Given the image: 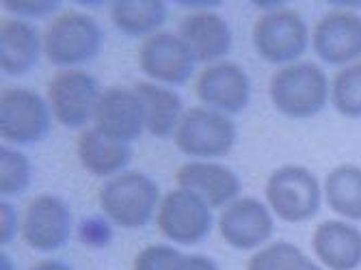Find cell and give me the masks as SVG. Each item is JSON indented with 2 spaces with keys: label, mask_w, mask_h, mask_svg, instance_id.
Returning a JSON list of instances; mask_svg holds the SVG:
<instances>
[{
  "label": "cell",
  "mask_w": 361,
  "mask_h": 270,
  "mask_svg": "<svg viewBox=\"0 0 361 270\" xmlns=\"http://www.w3.org/2000/svg\"><path fill=\"white\" fill-rule=\"evenodd\" d=\"M331 97L326 74L312 61L283 65L271 78L273 106L290 119H310L318 115Z\"/></svg>",
  "instance_id": "6da1fadb"
},
{
  "label": "cell",
  "mask_w": 361,
  "mask_h": 270,
  "mask_svg": "<svg viewBox=\"0 0 361 270\" xmlns=\"http://www.w3.org/2000/svg\"><path fill=\"white\" fill-rule=\"evenodd\" d=\"M100 208L102 214L123 227V229H141L145 227L160 206L158 184L139 171H123L109 178L100 186Z\"/></svg>",
  "instance_id": "7a4b0ae2"
},
{
  "label": "cell",
  "mask_w": 361,
  "mask_h": 270,
  "mask_svg": "<svg viewBox=\"0 0 361 270\" xmlns=\"http://www.w3.org/2000/svg\"><path fill=\"white\" fill-rule=\"evenodd\" d=\"M104 32L95 18L82 11H63L54 16L44 32V52L48 61L65 70L93 61L102 52Z\"/></svg>",
  "instance_id": "3957f363"
},
{
  "label": "cell",
  "mask_w": 361,
  "mask_h": 270,
  "mask_svg": "<svg viewBox=\"0 0 361 270\" xmlns=\"http://www.w3.org/2000/svg\"><path fill=\"white\" fill-rule=\"evenodd\" d=\"M238 139L236 123L229 115L208 106H192L180 119L173 143L195 160H216L234 149Z\"/></svg>",
  "instance_id": "277c9868"
},
{
  "label": "cell",
  "mask_w": 361,
  "mask_h": 270,
  "mask_svg": "<svg viewBox=\"0 0 361 270\" xmlns=\"http://www.w3.org/2000/svg\"><path fill=\"white\" fill-rule=\"evenodd\" d=\"M267 204L286 223H305L320 210L322 188L318 178L301 164H283L267 180Z\"/></svg>",
  "instance_id": "5b68a950"
},
{
  "label": "cell",
  "mask_w": 361,
  "mask_h": 270,
  "mask_svg": "<svg viewBox=\"0 0 361 270\" xmlns=\"http://www.w3.org/2000/svg\"><path fill=\"white\" fill-rule=\"evenodd\" d=\"M52 111L48 99L26 87L0 93V137L13 145H35L50 132Z\"/></svg>",
  "instance_id": "8992f818"
},
{
  "label": "cell",
  "mask_w": 361,
  "mask_h": 270,
  "mask_svg": "<svg viewBox=\"0 0 361 270\" xmlns=\"http://www.w3.org/2000/svg\"><path fill=\"white\" fill-rule=\"evenodd\" d=\"M212 225V208L197 192L178 186L162 195L156 210V227L169 243L182 247L200 245L208 238Z\"/></svg>",
  "instance_id": "52a82bcc"
},
{
  "label": "cell",
  "mask_w": 361,
  "mask_h": 270,
  "mask_svg": "<svg viewBox=\"0 0 361 270\" xmlns=\"http://www.w3.org/2000/svg\"><path fill=\"white\" fill-rule=\"evenodd\" d=\"M310 30L301 13L288 7L264 11L253 26V46L267 63L290 65L305 52Z\"/></svg>",
  "instance_id": "ba28073f"
},
{
  "label": "cell",
  "mask_w": 361,
  "mask_h": 270,
  "mask_svg": "<svg viewBox=\"0 0 361 270\" xmlns=\"http://www.w3.org/2000/svg\"><path fill=\"white\" fill-rule=\"evenodd\" d=\"M102 89L85 70H61L48 82V104L52 117L70 130L85 128L95 117Z\"/></svg>",
  "instance_id": "9c48e42d"
},
{
  "label": "cell",
  "mask_w": 361,
  "mask_h": 270,
  "mask_svg": "<svg viewBox=\"0 0 361 270\" xmlns=\"http://www.w3.org/2000/svg\"><path fill=\"white\" fill-rule=\"evenodd\" d=\"M20 233L32 251L52 253L63 249L72 235L70 206L56 195H37L24 210Z\"/></svg>",
  "instance_id": "30bf717a"
},
{
  "label": "cell",
  "mask_w": 361,
  "mask_h": 270,
  "mask_svg": "<svg viewBox=\"0 0 361 270\" xmlns=\"http://www.w3.org/2000/svg\"><path fill=\"white\" fill-rule=\"evenodd\" d=\"M197 59L178 32L158 30L139 46L141 72L158 85H184L195 72Z\"/></svg>",
  "instance_id": "8fae6325"
},
{
  "label": "cell",
  "mask_w": 361,
  "mask_h": 270,
  "mask_svg": "<svg viewBox=\"0 0 361 270\" xmlns=\"http://www.w3.org/2000/svg\"><path fill=\"white\" fill-rule=\"evenodd\" d=\"M195 93L204 106L225 115H238L251 102V78L238 63L219 61L200 72Z\"/></svg>",
  "instance_id": "7c38bea8"
},
{
  "label": "cell",
  "mask_w": 361,
  "mask_h": 270,
  "mask_svg": "<svg viewBox=\"0 0 361 270\" xmlns=\"http://www.w3.org/2000/svg\"><path fill=\"white\" fill-rule=\"evenodd\" d=\"M223 240L236 251H253L264 247L275 231L273 210L255 197H238L223 208L219 219Z\"/></svg>",
  "instance_id": "4fadbf2b"
},
{
  "label": "cell",
  "mask_w": 361,
  "mask_h": 270,
  "mask_svg": "<svg viewBox=\"0 0 361 270\" xmlns=\"http://www.w3.org/2000/svg\"><path fill=\"white\" fill-rule=\"evenodd\" d=\"M312 46L320 61L353 65L361 59V16L348 9L324 13L312 32Z\"/></svg>",
  "instance_id": "5bb4252c"
},
{
  "label": "cell",
  "mask_w": 361,
  "mask_h": 270,
  "mask_svg": "<svg viewBox=\"0 0 361 270\" xmlns=\"http://www.w3.org/2000/svg\"><path fill=\"white\" fill-rule=\"evenodd\" d=\"M93 128L119 143L137 141L145 130V111L137 89L109 87L95 109Z\"/></svg>",
  "instance_id": "9a60e30c"
},
{
  "label": "cell",
  "mask_w": 361,
  "mask_h": 270,
  "mask_svg": "<svg viewBox=\"0 0 361 270\" xmlns=\"http://www.w3.org/2000/svg\"><path fill=\"white\" fill-rule=\"evenodd\" d=\"M178 35L190 48L192 56L202 63H219L232 52L234 32L229 22L212 9H195L180 22Z\"/></svg>",
  "instance_id": "2e32d148"
},
{
  "label": "cell",
  "mask_w": 361,
  "mask_h": 270,
  "mask_svg": "<svg viewBox=\"0 0 361 270\" xmlns=\"http://www.w3.org/2000/svg\"><path fill=\"white\" fill-rule=\"evenodd\" d=\"M176 184L200 195L210 208H225L240 195V178L214 160H192L178 168Z\"/></svg>",
  "instance_id": "e0dca14e"
},
{
  "label": "cell",
  "mask_w": 361,
  "mask_h": 270,
  "mask_svg": "<svg viewBox=\"0 0 361 270\" xmlns=\"http://www.w3.org/2000/svg\"><path fill=\"white\" fill-rule=\"evenodd\" d=\"M44 35L24 18H5L0 24V70L7 76H24L39 63Z\"/></svg>",
  "instance_id": "ac0fdd59"
},
{
  "label": "cell",
  "mask_w": 361,
  "mask_h": 270,
  "mask_svg": "<svg viewBox=\"0 0 361 270\" xmlns=\"http://www.w3.org/2000/svg\"><path fill=\"white\" fill-rule=\"evenodd\" d=\"M316 259L329 270H355L361 266V231L346 221H324L312 235Z\"/></svg>",
  "instance_id": "d6986e66"
},
{
  "label": "cell",
  "mask_w": 361,
  "mask_h": 270,
  "mask_svg": "<svg viewBox=\"0 0 361 270\" xmlns=\"http://www.w3.org/2000/svg\"><path fill=\"white\" fill-rule=\"evenodd\" d=\"M76 154L85 171H89L95 178H113L126 171V166L133 160L128 143H119L115 139H109L100 130L89 128L78 137Z\"/></svg>",
  "instance_id": "ffe728a7"
},
{
  "label": "cell",
  "mask_w": 361,
  "mask_h": 270,
  "mask_svg": "<svg viewBox=\"0 0 361 270\" xmlns=\"http://www.w3.org/2000/svg\"><path fill=\"white\" fill-rule=\"evenodd\" d=\"M135 89L143 102L145 130L156 139L173 137L180 119L186 113L182 97L173 89L158 82H137Z\"/></svg>",
  "instance_id": "44dd1931"
},
{
  "label": "cell",
  "mask_w": 361,
  "mask_h": 270,
  "mask_svg": "<svg viewBox=\"0 0 361 270\" xmlns=\"http://www.w3.org/2000/svg\"><path fill=\"white\" fill-rule=\"evenodd\" d=\"M113 24L130 37H149L167 20V5L162 0H117L111 5Z\"/></svg>",
  "instance_id": "7402d4cb"
},
{
  "label": "cell",
  "mask_w": 361,
  "mask_h": 270,
  "mask_svg": "<svg viewBox=\"0 0 361 270\" xmlns=\"http://www.w3.org/2000/svg\"><path fill=\"white\" fill-rule=\"evenodd\" d=\"M324 199L346 221H361V168L340 164L324 180Z\"/></svg>",
  "instance_id": "603a6c76"
},
{
  "label": "cell",
  "mask_w": 361,
  "mask_h": 270,
  "mask_svg": "<svg viewBox=\"0 0 361 270\" xmlns=\"http://www.w3.org/2000/svg\"><path fill=\"white\" fill-rule=\"evenodd\" d=\"M247 270H324L292 243H273L262 247L249 262Z\"/></svg>",
  "instance_id": "cb8c5ba5"
},
{
  "label": "cell",
  "mask_w": 361,
  "mask_h": 270,
  "mask_svg": "<svg viewBox=\"0 0 361 270\" xmlns=\"http://www.w3.org/2000/svg\"><path fill=\"white\" fill-rule=\"evenodd\" d=\"M331 104L344 117H361V61L342 67L336 74L331 82Z\"/></svg>",
  "instance_id": "d4e9b609"
},
{
  "label": "cell",
  "mask_w": 361,
  "mask_h": 270,
  "mask_svg": "<svg viewBox=\"0 0 361 270\" xmlns=\"http://www.w3.org/2000/svg\"><path fill=\"white\" fill-rule=\"evenodd\" d=\"M30 180H32L30 160L13 147L7 145L0 147V192H3V197H13L24 192Z\"/></svg>",
  "instance_id": "484cf974"
},
{
  "label": "cell",
  "mask_w": 361,
  "mask_h": 270,
  "mask_svg": "<svg viewBox=\"0 0 361 270\" xmlns=\"http://www.w3.org/2000/svg\"><path fill=\"white\" fill-rule=\"evenodd\" d=\"M184 253L171 245H149L135 257L133 270H178Z\"/></svg>",
  "instance_id": "4316f807"
},
{
  "label": "cell",
  "mask_w": 361,
  "mask_h": 270,
  "mask_svg": "<svg viewBox=\"0 0 361 270\" xmlns=\"http://www.w3.org/2000/svg\"><path fill=\"white\" fill-rule=\"evenodd\" d=\"M78 235L80 240L91 247V249H104L111 245L113 238V229H111V221L104 216H89L78 225Z\"/></svg>",
  "instance_id": "83f0119b"
},
{
  "label": "cell",
  "mask_w": 361,
  "mask_h": 270,
  "mask_svg": "<svg viewBox=\"0 0 361 270\" xmlns=\"http://www.w3.org/2000/svg\"><path fill=\"white\" fill-rule=\"evenodd\" d=\"M5 11L16 13V18H46L59 11V3L54 0H5Z\"/></svg>",
  "instance_id": "f1b7e54d"
},
{
  "label": "cell",
  "mask_w": 361,
  "mask_h": 270,
  "mask_svg": "<svg viewBox=\"0 0 361 270\" xmlns=\"http://www.w3.org/2000/svg\"><path fill=\"white\" fill-rule=\"evenodd\" d=\"M20 231V225H18V212L11 204L3 201L0 204V245H9L16 233Z\"/></svg>",
  "instance_id": "f546056e"
},
{
  "label": "cell",
  "mask_w": 361,
  "mask_h": 270,
  "mask_svg": "<svg viewBox=\"0 0 361 270\" xmlns=\"http://www.w3.org/2000/svg\"><path fill=\"white\" fill-rule=\"evenodd\" d=\"M178 270H219V264L202 253H195V255H184Z\"/></svg>",
  "instance_id": "4dcf8cb0"
},
{
  "label": "cell",
  "mask_w": 361,
  "mask_h": 270,
  "mask_svg": "<svg viewBox=\"0 0 361 270\" xmlns=\"http://www.w3.org/2000/svg\"><path fill=\"white\" fill-rule=\"evenodd\" d=\"M30 270H74V268L68 266L65 262H59V259H44V262H37Z\"/></svg>",
  "instance_id": "1f68e13d"
},
{
  "label": "cell",
  "mask_w": 361,
  "mask_h": 270,
  "mask_svg": "<svg viewBox=\"0 0 361 270\" xmlns=\"http://www.w3.org/2000/svg\"><path fill=\"white\" fill-rule=\"evenodd\" d=\"M0 270H13V264H11V259L3 253L0 255Z\"/></svg>",
  "instance_id": "d6a6232c"
}]
</instances>
